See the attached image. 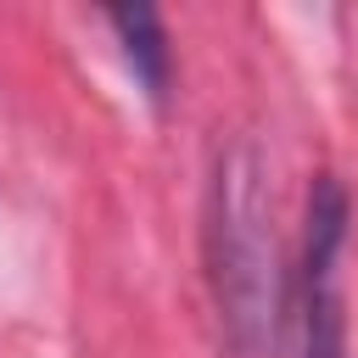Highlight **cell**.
Returning a JSON list of instances; mask_svg holds the SVG:
<instances>
[{
    "instance_id": "obj_1",
    "label": "cell",
    "mask_w": 358,
    "mask_h": 358,
    "mask_svg": "<svg viewBox=\"0 0 358 358\" xmlns=\"http://www.w3.org/2000/svg\"><path fill=\"white\" fill-rule=\"evenodd\" d=\"M213 291L229 324V347L241 358H263L280 336V252L268 229V201H263V168L252 151H235L218 162L213 185Z\"/></svg>"
},
{
    "instance_id": "obj_2",
    "label": "cell",
    "mask_w": 358,
    "mask_h": 358,
    "mask_svg": "<svg viewBox=\"0 0 358 358\" xmlns=\"http://www.w3.org/2000/svg\"><path fill=\"white\" fill-rule=\"evenodd\" d=\"M341 241H347V196L330 173L313 179L308 196V235H302V280H296V330L302 358H341Z\"/></svg>"
},
{
    "instance_id": "obj_3",
    "label": "cell",
    "mask_w": 358,
    "mask_h": 358,
    "mask_svg": "<svg viewBox=\"0 0 358 358\" xmlns=\"http://www.w3.org/2000/svg\"><path fill=\"white\" fill-rule=\"evenodd\" d=\"M106 22L117 28L123 56H129L134 78L145 84V95L162 101V95H168V34H162V17H157L151 6H123V11H112Z\"/></svg>"
}]
</instances>
